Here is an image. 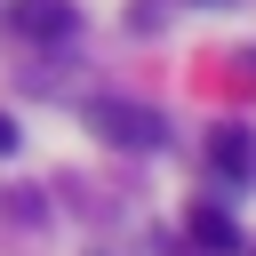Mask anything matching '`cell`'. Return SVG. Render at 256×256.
<instances>
[{"label": "cell", "mask_w": 256, "mask_h": 256, "mask_svg": "<svg viewBox=\"0 0 256 256\" xmlns=\"http://www.w3.org/2000/svg\"><path fill=\"white\" fill-rule=\"evenodd\" d=\"M88 128L104 136V144H120V152H152L168 128H160V112H144V104H120V96H96L88 104Z\"/></svg>", "instance_id": "cell-1"}, {"label": "cell", "mask_w": 256, "mask_h": 256, "mask_svg": "<svg viewBox=\"0 0 256 256\" xmlns=\"http://www.w3.org/2000/svg\"><path fill=\"white\" fill-rule=\"evenodd\" d=\"M8 24H16L24 40H72V32H80V8H72V0H16Z\"/></svg>", "instance_id": "cell-2"}, {"label": "cell", "mask_w": 256, "mask_h": 256, "mask_svg": "<svg viewBox=\"0 0 256 256\" xmlns=\"http://www.w3.org/2000/svg\"><path fill=\"white\" fill-rule=\"evenodd\" d=\"M208 168H216L224 184H248V176H256V128H216V136H208Z\"/></svg>", "instance_id": "cell-3"}, {"label": "cell", "mask_w": 256, "mask_h": 256, "mask_svg": "<svg viewBox=\"0 0 256 256\" xmlns=\"http://www.w3.org/2000/svg\"><path fill=\"white\" fill-rule=\"evenodd\" d=\"M192 248H208V256H240V232H232V216L224 208H192Z\"/></svg>", "instance_id": "cell-4"}, {"label": "cell", "mask_w": 256, "mask_h": 256, "mask_svg": "<svg viewBox=\"0 0 256 256\" xmlns=\"http://www.w3.org/2000/svg\"><path fill=\"white\" fill-rule=\"evenodd\" d=\"M0 152H16V120L8 112H0Z\"/></svg>", "instance_id": "cell-5"}, {"label": "cell", "mask_w": 256, "mask_h": 256, "mask_svg": "<svg viewBox=\"0 0 256 256\" xmlns=\"http://www.w3.org/2000/svg\"><path fill=\"white\" fill-rule=\"evenodd\" d=\"M192 8H224V0H192Z\"/></svg>", "instance_id": "cell-6"}]
</instances>
